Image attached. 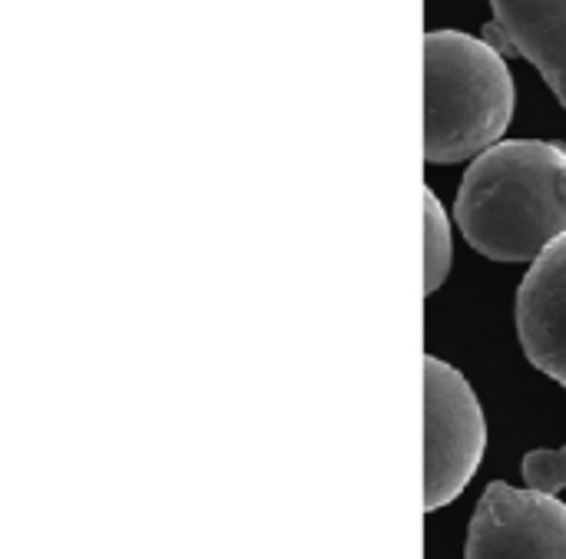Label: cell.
Returning <instances> with one entry per match:
<instances>
[{"label": "cell", "instance_id": "6da1fadb", "mask_svg": "<svg viewBox=\"0 0 566 559\" xmlns=\"http://www.w3.org/2000/svg\"><path fill=\"white\" fill-rule=\"evenodd\" d=\"M454 219L471 249L494 262H534L566 232V146L504 139L474 156Z\"/></svg>", "mask_w": 566, "mask_h": 559}, {"label": "cell", "instance_id": "52a82bcc", "mask_svg": "<svg viewBox=\"0 0 566 559\" xmlns=\"http://www.w3.org/2000/svg\"><path fill=\"white\" fill-rule=\"evenodd\" d=\"M454 245L444 205L431 189H424V295H434L451 272Z\"/></svg>", "mask_w": 566, "mask_h": 559}, {"label": "cell", "instance_id": "8992f818", "mask_svg": "<svg viewBox=\"0 0 566 559\" xmlns=\"http://www.w3.org/2000/svg\"><path fill=\"white\" fill-rule=\"evenodd\" d=\"M484 36L511 56L531 60L566 109V0H491Z\"/></svg>", "mask_w": 566, "mask_h": 559}, {"label": "cell", "instance_id": "3957f363", "mask_svg": "<svg viewBox=\"0 0 566 559\" xmlns=\"http://www.w3.org/2000/svg\"><path fill=\"white\" fill-rule=\"evenodd\" d=\"M488 421L464 375L441 358H424V510L458 500L478 474Z\"/></svg>", "mask_w": 566, "mask_h": 559}, {"label": "cell", "instance_id": "5b68a950", "mask_svg": "<svg viewBox=\"0 0 566 559\" xmlns=\"http://www.w3.org/2000/svg\"><path fill=\"white\" fill-rule=\"evenodd\" d=\"M517 335L527 361L566 391V232L534 259L517 288Z\"/></svg>", "mask_w": 566, "mask_h": 559}, {"label": "cell", "instance_id": "7a4b0ae2", "mask_svg": "<svg viewBox=\"0 0 566 559\" xmlns=\"http://www.w3.org/2000/svg\"><path fill=\"white\" fill-rule=\"evenodd\" d=\"M514 76L488 36L424 33V159L461 162L504 139L514 119Z\"/></svg>", "mask_w": 566, "mask_h": 559}, {"label": "cell", "instance_id": "277c9868", "mask_svg": "<svg viewBox=\"0 0 566 559\" xmlns=\"http://www.w3.org/2000/svg\"><path fill=\"white\" fill-rule=\"evenodd\" d=\"M464 553L471 559H566V504L537 487L517 491L494 481L471 517Z\"/></svg>", "mask_w": 566, "mask_h": 559}, {"label": "cell", "instance_id": "ba28073f", "mask_svg": "<svg viewBox=\"0 0 566 559\" xmlns=\"http://www.w3.org/2000/svg\"><path fill=\"white\" fill-rule=\"evenodd\" d=\"M524 481L527 487L557 494L566 487V447L560 451H531L524 457Z\"/></svg>", "mask_w": 566, "mask_h": 559}]
</instances>
